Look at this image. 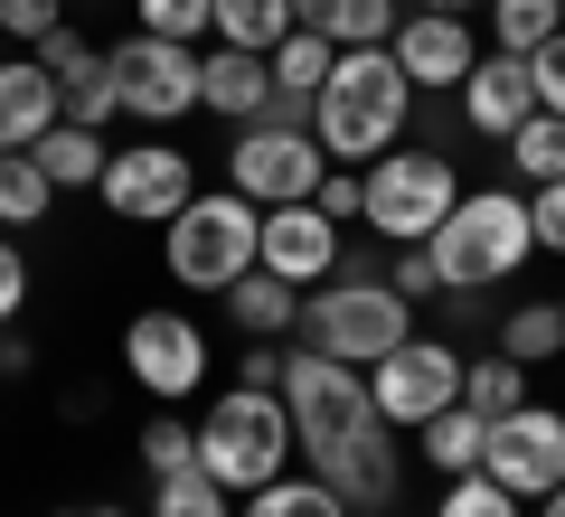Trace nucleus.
Listing matches in <instances>:
<instances>
[{
    "instance_id": "1",
    "label": "nucleus",
    "mask_w": 565,
    "mask_h": 517,
    "mask_svg": "<svg viewBox=\"0 0 565 517\" xmlns=\"http://www.w3.org/2000/svg\"><path fill=\"white\" fill-rule=\"evenodd\" d=\"M405 114H415V85H405V66L386 57V47H340V57H330V85L311 95V132H321V151L340 160V170L396 151Z\"/></svg>"
},
{
    "instance_id": "2",
    "label": "nucleus",
    "mask_w": 565,
    "mask_h": 517,
    "mask_svg": "<svg viewBox=\"0 0 565 517\" xmlns=\"http://www.w3.org/2000/svg\"><path fill=\"white\" fill-rule=\"evenodd\" d=\"M424 255H434V282H444L452 301L500 292V282L519 273L527 255H537L527 198H519V189H462V198H452V217L424 236Z\"/></svg>"
},
{
    "instance_id": "3",
    "label": "nucleus",
    "mask_w": 565,
    "mask_h": 517,
    "mask_svg": "<svg viewBox=\"0 0 565 517\" xmlns=\"http://www.w3.org/2000/svg\"><path fill=\"white\" fill-rule=\"evenodd\" d=\"M396 338H415V301H405L386 273L340 263L330 282H311V301H302V348H330V358H349V367H377Z\"/></svg>"
},
{
    "instance_id": "4",
    "label": "nucleus",
    "mask_w": 565,
    "mask_h": 517,
    "mask_svg": "<svg viewBox=\"0 0 565 517\" xmlns=\"http://www.w3.org/2000/svg\"><path fill=\"white\" fill-rule=\"evenodd\" d=\"M292 452H302V442H292V414H282V386H226V396L207 405V423H199V471L217 480L226 498L282 480Z\"/></svg>"
},
{
    "instance_id": "5",
    "label": "nucleus",
    "mask_w": 565,
    "mask_h": 517,
    "mask_svg": "<svg viewBox=\"0 0 565 517\" xmlns=\"http://www.w3.org/2000/svg\"><path fill=\"white\" fill-rule=\"evenodd\" d=\"M282 414H292V442H302L311 461L349 452L359 433H377V396H367V367L330 358V348H292L282 358Z\"/></svg>"
},
{
    "instance_id": "6",
    "label": "nucleus",
    "mask_w": 565,
    "mask_h": 517,
    "mask_svg": "<svg viewBox=\"0 0 565 517\" xmlns=\"http://www.w3.org/2000/svg\"><path fill=\"white\" fill-rule=\"evenodd\" d=\"M255 226H264V207L236 198V189H207V198H189L180 217L161 226V263H170V282H189V292H226L236 273H255Z\"/></svg>"
},
{
    "instance_id": "7",
    "label": "nucleus",
    "mask_w": 565,
    "mask_h": 517,
    "mask_svg": "<svg viewBox=\"0 0 565 517\" xmlns=\"http://www.w3.org/2000/svg\"><path fill=\"white\" fill-rule=\"evenodd\" d=\"M367 180V236H386V245H424L434 226L452 217V198H462V180H452V151H377L359 170Z\"/></svg>"
},
{
    "instance_id": "8",
    "label": "nucleus",
    "mask_w": 565,
    "mask_h": 517,
    "mask_svg": "<svg viewBox=\"0 0 565 517\" xmlns=\"http://www.w3.org/2000/svg\"><path fill=\"white\" fill-rule=\"evenodd\" d=\"M321 170H330L321 132H292V122H236V151H226V189H236V198L292 207V198L321 189Z\"/></svg>"
},
{
    "instance_id": "9",
    "label": "nucleus",
    "mask_w": 565,
    "mask_h": 517,
    "mask_svg": "<svg viewBox=\"0 0 565 517\" xmlns=\"http://www.w3.org/2000/svg\"><path fill=\"white\" fill-rule=\"evenodd\" d=\"M367 396H377L386 433H424V423L444 414V405H462V348H444V338H396L377 367H367Z\"/></svg>"
},
{
    "instance_id": "10",
    "label": "nucleus",
    "mask_w": 565,
    "mask_h": 517,
    "mask_svg": "<svg viewBox=\"0 0 565 517\" xmlns=\"http://www.w3.org/2000/svg\"><path fill=\"white\" fill-rule=\"evenodd\" d=\"M104 57H114V95H122V114H132V122H180V114H199V47L132 29V39L104 47Z\"/></svg>"
},
{
    "instance_id": "11",
    "label": "nucleus",
    "mask_w": 565,
    "mask_h": 517,
    "mask_svg": "<svg viewBox=\"0 0 565 517\" xmlns=\"http://www.w3.org/2000/svg\"><path fill=\"white\" fill-rule=\"evenodd\" d=\"M122 377L141 386V396L161 405H189L207 386V338L189 311H132V330H122Z\"/></svg>"
},
{
    "instance_id": "12",
    "label": "nucleus",
    "mask_w": 565,
    "mask_h": 517,
    "mask_svg": "<svg viewBox=\"0 0 565 517\" xmlns=\"http://www.w3.org/2000/svg\"><path fill=\"white\" fill-rule=\"evenodd\" d=\"M95 198L114 207L122 226H170L189 198H199V170H189V151H170V141H141V151H114V160H104Z\"/></svg>"
},
{
    "instance_id": "13",
    "label": "nucleus",
    "mask_w": 565,
    "mask_h": 517,
    "mask_svg": "<svg viewBox=\"0 0 565 517\" xmlns=\"http://www.w3.org/2000/svg\"><path fill=\"white\" fill-rule=\"evenodd\" d=\"M481 471L500 480L509 498H527V508H537V498L565 480V414H546V405L500 414V423L481 433Z\"/></svg>"
},
{
    "instance_id": "14",
    "label": "nucleus",
    "mask_w": 565,
    "mask_h": 517,
    "mask_svg": "<svg viewBox=\"0 0 565 517\" xmlns=\"http://www.w3.org/2000/svg\"><path fill=\"white\" fill-rule=\"evenodd\" d=\"M386 57L405 66V85L415 95H462V76L481 66V39H471V20H452V10H405L396 39H386Z\"/></svg>"
},
{
    "instance_id": "15",
    "label": "nucleus",
    "mask_w": 565,
    "mask_h": 517,
    "mask_svg": "<svg viewBox=\"0 0 565 517\" xmlns=\"http://www.w3.org/2000/svg\"><path fill=\"white\" fill-rule=\"evenodd\" d=\"M255 263H264V273H282L292 292H311V282L340 273V226H330L311 198L264 207V226H255Z\"/></svg>"
},
{
    "instance_id": "16",
    "label": "nucleus",
    "mask_w": 565,
    "mask_h": 517,
    "mask_svg": "<svg viewBox=\"0 0 565 517\" xmlns=\"http://www.w3.org/2000/svg\"><path fill=\"white\" fill-rule=\"evenodd\" d=\"M39 66L57 76V114H66V122L104 132V122L122 114V95H114V57H104V47H85L76 29H47V39H39Z\"/></svg>"
},
{
    "instance_id": "17",
    "label": "nucleus",
    "mask_w": 565,
    "mask_h": 517,
    "mask_svg": "<svg viewBox=\"0 0 565 517\" xmlns=\"http://www.w3.org/2000/svg\"><path fill=\"white\" fill-rule=\"evenodd\" d=\"M527 114H537V76H527V57L481 47V66L462 76V122H471V132H490V141H509Z\"/></svg>"
},
{
    "instance_id": "18",
    "label": "nucleus",
    "mask_w": 565,
    "mask_h": 517,
    "mask_svg": "<svg viewBox=\"0 0 565 517\" xmlns=\"http://www.w3.org/2000/svg\"><path fill=\"white\" fill-rule=\"evenodd\" d=\"M199 104L226 122H264V104H274V57H255V47H207L199 57Z\"/></svg>"
},
{
    "instance_id": "19",
    "label": "nucleus",
    "mask_w": 565,
    "mask_h": 517,
    "mask_svg": "<svg viewBox=\"0 0 565 517\" xmlns=\"http://www.w3.org/2000/svg\"><path fill=\"white\" fill-rule=\"evenodd\" d=\"M311 471H321L330 489L349 498V508H367V517H377L386 498H396V480H405V461H396V442H386V423H377V433H359V442H349V452H330V461H311Z\"/></svg>"
},
{
    "instance_id": "20",
    "label": "nucleus",
    "mask_w": 565,
    "mask_h": 517,
    "mask_svg": "<svg viewBox=\"0 0 565 517\" xmlns=\"http://www.w3.org/2000/svg\"><path fill=\"white\" fill-rule=\"evenodd\" d=\"M47 122H57V76L39 57H0V151H29Z\"/></svg>"
},
{
    "instance_id": "21",
    "label": "nucleus",
    "mask_w": 565,
    "mask_h": 517,
    "mask_svg": "<svg viewBox=\"0 0 565 517\" xmlns=\"http://www.w3.org/2000/svg\"><path fill=\"white\" fill-rule=\"evenodd\" d=\"M226 320H236L245 338H292V330H302V292H292L282 273H264V263H255V273L226 282Z\"/></svg>"
},
{
    "instance_id": "22",
    "label": "nucleus",
    "mask_w": 565,
    "mask_h": 517,
    "mask_svg": "<svg viewBox=\"0 0 565 517\" xmlns=\"http://www.w3.org/2000/svg\"><path fill=\"white\" fill-rule=\"evenodd\" d=\"M396 20V0H292V29H321L330 47H386Z\"/></svg>"
},
{
    "instance_id": "23",
    "label": "nucleus",
    "mask_w": 565,
    "mask_h": 517,
    "mask_svg": "<svg viewBox=\"0 0 565 517\" xmlns=\"http://www.w3.org/2000/svg\"><path fill=\"white\" fill-rule=\"evenodd\" d=\"M29 151H39V170H47L57 189H95V180H104V160H114V151H104V132H85V122H66V114L47 122Z\"/></svg>"
},
{
    "instance_id": "24",
    "label": "nucleus",
    "mask_w": 565,
    "mask_h": 517,
    "mask_svg": "<svg viewBox=\"0 0 565 517\" xmlns=\"http://www.w3.org/2000/svg\"><path fill=\"white\" fill-rule=\"evenodd\" d=\"M207 29H217V47H255V57H274V47L292 39V0H217Z\"/></svg>"
},
{
    "instance_id": "25",
    "label": "nucleus",
    "mask_w": 565,
    "mask_h": 517,
    "mask_svg": "<svg viewBox=\"0 0 565 517\" xmlns=\"http://www.w3.org/2000/svg\"><path fill=\"white\" fill-rule=\"evenodd\" d=\"M462 405H471L481 423L519 414V405H527V367L509 358V348H490V358H462Z\"/></svg>"
},
{
    "instance_id": "26",
    "label": "nucleus",
    "mask_w": 565,
    "mask_h": 517,
    "mask_svg": "<svg viewBox=\"0 0 565 517\" xmlns=\"http://www.w3.org/2000/svg\"><path fill=\"white\" fill-rule=\"evenodd\" d=\"M236 517H349V498L330 489L321 471H311V480L282 471V480H264V489H245V508H236Z\"/></svg>"
},
{
    "instance_id": "27",
    "label": "nucleus",
    "mask_w": 565,
    "mask_h": 517,
    "mask_svg": "<svg viewBox=\"0 0 565 517\" xmlns=\"http://www.w3.org/2000/svg\"><path fill=\"white\" fill-rule=\"evenodd\" d=\"M500 348L519 367H546V358H565V301H519V311L500 320Z\"/></svg>"
},
{
    "instance_id": "28",
    "label": "nucleus",
    "mask_w": 565,
    "mask_h": 517,
    "mask_svg": "<svg viewBox=\"0 0 565 517\" xmlns=\"http://www.w3.org/2000/svg\"><path fill=\"white\" fill-rule=\"evenodd\" d=\"M556 29H565V0H490V47H509V57H537Z\"/></svg>"
},
{
    "instance_id": "29",
    "label": "nucleus",
    "mask_w": 565,
    "mask_h": 517,
    "mask_svg": "<svg viewBox=\"0 0 565 517\" xmlns=\"http://www.w3.org/2000/svg\"><path fill=\"white\" fill-rule=\"evenodd\" d=\"M57 207V180L39 170V151H0V226H39Z\"/></svg>"
},
{
    "instance_id": "30",
    "label": "nucleus",
    "mask_w": 565,
    "mask_h": 517,
    "mask_svg": "<svg viewBox=\"0 0 565 517\" xmlns=\"http://www.w3.org/2000/svg\"><path fill=\"white\" fill-rule=\"evenodd\" d=\"M481 433H490V423L471 414V405H444V414L424 423V461H434V471H444V480L481 471Z\"/></svg>"
},
{
    "instance_id": "31",
    "label": "nucleus",
    "mask_w": 565,
    "mask_h": 517,
    "mask_svg": "<svg viewBox=\"0 0 565 517\" xmlns=\"http://www.w3.org/2000/svg\"><path fill=\"white\" fill-rule=\"evenodd\" d=\"M509 170H519L527 189L565 180V122H556V114H527L519 132H509Z\"/></svg>"
},
{
    "instance_id": "32",
    "label": "nucleus",
    "mask_w": 565,
    "mask_h": 517,
    "mask_svg": "<svg viewBox=\"0 0 565 517\" xmlns=\"http://www.w3.org/2000/svg\"><path fill=\"white\" fill-rule=\"evenodd\" d=\"M151 517H236V498L217 489V480L189 461V471H170V480H151Z\"/></svg>"
},
{
    "instance_id": "33",
    "label": "nucleus",
    "mask_w": 565,
    "mask_h": 517,
    "mask_svg": "<svg viewBox=\"0 0 565 517\" xmlns=\"http://www.w3.org/2000/svg\"><path fill=\"white\" fill-rule=\"evenodd\" d=\"M330 57H340V47H330L321 29H292V39L274 47V85H282V95H321V85H330Z\"/></svg>"
},
{
    "instance_id": "34",
    "label": "nucleus",
    "mask_w": 565,
    "mask_h": 517,
    "mask_svg": "<svg viewBox=\"0 0 565 517\" xmlns=\"http://www.w3.org/2000/svg\"><path fill=\"white\" fill-rule=\"evenodd\" d=\"M132 461H141L151 480L189 471V461H199V423H180V414H151V423H141V442H132Z\"/></svg>"
},
{
    "instance_id": "35",
    "label": "nucleus",
    "mask_w": 565,
    "mask_h": 517,
    "mask_svg": "<svg viewBox=\"0 0 565 517\" xmlns=\"http://www.w3.org/2000/svg\"><path fill=\"white\" fill-rule=\"evenodd\" d=\"M434 517H527V498H509V489H500L490 471H462V480H444Z\"/></svg>"
},
{
    "instance_id": "36",
    "label": "nucleus",
    "mask_w": 565,
    "mask_h": 517,
    "mask_svg": "<svg viewBox=\"0 0 565 517\" xmlns=\"http://www.w3.org/2000/svg\"><path fill=\"white\" fill-rule=\"evenodd\" d=\"M207 10H217V0H132V20L151 29V39H180V47L207 39Z\"/></svg>"
},
{
    "instance_id": "37",
    "label": "nucleus",
    "mask_w": 565,
    "mask_h": 517,
    "mask_svg": "<svg viewBox=\"0 0 565 517\" xmlns=\"http://www.w3.org/2000/svg\"><path fill=\"white\" fill-rule=\"evenodd\" d=\"M311 207H321L330 226H349V217H359V207H367V180H359V170H340V160H330V170H321V189H311Z\"/></svg>"
},
{
    "instance_id": "38",
    "label": "nucleus",
    "mask_w": 565,
    "mask_h": 517,
    "mask_svg": "<svg viewBox=\"0 0 565 517\" xmlns=\"http://www.w3.org/2000/svg\"><path fill=\"white\" fill-rule=\"evenodd\" d=\"M527 226H537V255H565V180L527 189Z\"/></svg>"
},
{
    "instance_id": "39",
    "label": "nucleus",
    "mask_w": 565,
    "mask_h": 517,
    "mask_svg": "<svg viewBox=\"0 0 565 517\" xmlns=\"http://www.w3.org/2000/svg\"><path fill=\"white\" fill-rule=\"evenodd\" d=\"M527 76H537V114H556V122H565V29L537 47V57H527Z\"/></svg>"
},
{
    "instance_id": "40",
    "label": "nucleus",
    "mask_w": 565,
    "mask_h": 517,
    "mask_svg": "<svg viewBox=\"0 0 565 517\" xmlns=\"http://www.w3.org/2000/svg\"><path fill=\"white\" fill-rule=\"evenodd\" d=\"M47 29H57V0H0V39H29V47H39Z\"/></svg>"
},
{
    "instance_id": "41",
    "label": "nucleus",
    "mask_w": 565,
    "mask_h": 517,
    "mask_svg": "<svg viewBox=\"0 0 565 517\" xmlns=\"http://www.w3.org/2000/svg\"><path fill=\"white\" fill-rule=\"evenodd\" d=\"M20 311H29V255H20L10 236H0V330H10Z\"/></svg>"
},
{
    "instance_id": "42",
    "label": "nucleus",
    "mask_w": 565,
    "mask_h": 517,
    "mask_svg": "<svg viewBox=\"0 0 565 517\" xmlns=\"http://www.w3.org/2000/svg\"><path fill=\"white\" fill-rule=\"evenodd\" d=\"M386 282H396L405 301H434V292H444V282H434V255H424V245H396V273H386Z\"/></svg>"
},
{
    "instance_id": "43",
    "label": "nucleus",
    "mask_w": 565,
    "mask_h": 517,
    "mask_svg": "<svg viewBox=\"0 0 565 517\" xmlns=\"http://www.w3.org/2000/svg\"><path fill=\"white\" fill-rule=\"evenodd\" d=\"M424 10H452V20H471V10H490V0H424Z\"/></svg>"
},
{
    "instance_id": "44",
    "label": "nucleus",
    "mask_w": 565,
    "mask_h": 517,
    "mask_svg": "<svg viewBox=\"0 0 565 517\" xmlns=\"http://www.w3.org/2000/svg\"><path fill=\"white\" fill-rule=\"evenodd\" d=\"M537 517H565V480H556V489H546V498H537Z\"/></svg>"
},
{
    "instance_id": "45",
    "label": "nucleus",
    "mask_w": 565,
    "mask_h": 517,
    "mask_svg": "<svg viewBox=\"0 0 565 517\" xmlns=\"http://www.w3.org/2000/svg\"><path fill=\"white\" fill-rule=\"evenodd\" d=\"M47 517H95V508H47Z\"/></svg>"
},
{
    "instance_id": "46",
    "label": "nucleus",
    "mask_w": 565,
    "mask_h": 517,
    "mask_svg": "<svg viewBox=\"0 0 565 517\" xmlns=\"http://www.w3.org/2000/svg\"><path fill=\"white\" fill-rule=\"evenodd\" d=\"M95 517H122V508H95Z\"/></svg>"
}]
</instances>
